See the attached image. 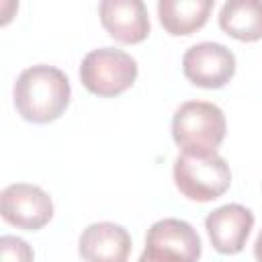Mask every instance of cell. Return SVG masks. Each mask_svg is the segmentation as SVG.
Wrapping results in <instances>:
<instances>
[{"instance_id": "cell-10", "label": "cell", "mask_w": 262, "mask_h": 262, "mask_svg": "<svg viewBox=\"0 0 262 262\" xmlns=\"http://www.w3.org/2000/svg\"><path fill=\"white\" fill-rule=\"evenodd\" d=\"M131 246V235L123 225L98 221L80 233L78 254L84 262H127Z\"/></svg>"}, {"instance_id": "cell-11", "label": "cell", "mask_w": 262, "mask_h": 262, "mask_svg": "<svg viewBox=\"0 0 262 262\" xmlns=\"http://www.w3.org/2000/svg\"><path fill=\"white\" fill-rule=\"evenodd\" d=\"M213 10V0H160L158 18L166 33L186 37L201 31Z\"/></svg>"}, {"instance_id": "cell-1", "label": "cell", "mask_w": 262, "mask_h": 262, "mask_svg": "<svg viewBox=\"0 0 262 262\" xmlns=\"http://www.w3.org/2000/svg\"><path fill=\"white\" fill-rule=\"evenodd\" d=\"M72 86L68 76L47 63H37L23 70L12 88L16 113L37 125L57 121L70 106Z\"/></svg>"}, {"instance_id": "cell-13", "label": "cell", "mask_w": 262, "mask_h": 262, "mask_svg": "<svg viewBox=\"0 0 262 262\" xmlns=\"http://www.w3.org/2000/svg\"><path fill=\"white\" fill-rule=\"evenodd\" d=\"M0 256H2V262H33L35 258L29 242L16 235L0 237Z\"/></svg>"}, {"instance_id": "cell-6", "label": "cell", "mask_w": 262, "mask_h": 262, "mask_svg": "<svg viewBox=\"0 0 262 262\" xmlns=\"http://www.w3.org/2000/svg\"><path fill=\"white\" fill-rule=\"evenodd\" d=\"M0 215L16 229L39 231L53 217V201L37 184L12 182L0 194Z\"/></svg>"}, {"instance_id": "cell-4", "label": "cell", "mask_w": 262, "mask_h": 262, "mask_svg": "<svg viewBox=\"0 0 262 262\" xmlns=\"http://www.w3.org/2000/svg\"><path fill=\"white\" fill-rule=\"evenodd\" d=\"M137 80V61L117 47H98L84 55L80 63L82 86L100 96L113 98L129 90Z\"/></svg>"}, {"instance_id": "cell-7", "label": "cell", "mask_w": 262, "mask_h": 262, "mask_svg": "<svg viewBox=\"0 0 262 262\" xmlns=\"http://www.w3.org/2000/svg\"><path fill=\"white\" fill-rule=\"evenodd\" d=\"M182 72L192 86L217 90L229 84V80L233 78L235 55L223 43L203 41L184 51Z\"/></svg>"}, {"instance_id": "cell-2", "label": "cell", "mask_w": 262, "mask_h": 262, "mask_svg": "<svg viewBox=\"0 0 262 262\" xmlns=\"http://www.w3.org/2000/svg\"><path fill=\"white\" fill-rule=\"evenodd\" d=\"M227 133L223 111L207 100H186L172 117V139L186 151L196 156L217 154Z\"/></svg>"}, {"instance_id": "cell-12", "label": "cell", "mask_w": 262, "mask_h": 262, "mask_svg": "<svg viewBox=\"0 0 262 262\" xmlns=\"http://www.w3.org/2000/svg\"><path fill=\"white\" fill-rule=\"evenodd\" d=\"M219 27L225 35L254 43L262 39V0H227L219 10Z\"/></svg>"}, {"instance_id": "cell-8", "label": "cell", "mask_w": 262, "mask_h": 262, "mask_svg": "<svg viewBox=\"0 0 262 262\" xmlns=\"http://www.w3.org/2000/svg\"><path fill=\"white\" fill-rule=\"evenodd\" d=\"M252 227H254V213L239 203L221 205L205 217V229L209 242L213 250L223 256L239 254L246 248Z\"/></svg>"}, {"instance_id": "cell-14", "label": "cell", "mask_w": 262, "mask_h": 262, "mask_svg": "<svg viewBox=\"0 0 262 262\" xmlns=\"http://www.w3.org/2000/svg\"><path fill=\"white\" fill-rule=\"evenodd\" d=\"M254 258H256V262H262V231L258 233V237L254 242Z\"/></svg>"}, {"instance_id": "cell-9", "label": "cell", "mask_w": 262, "mask_h": 262, "mask_svg": "<svg viewBox=\"0 0 262 262\" xmlns=\"http://www.w3.org/2000/svg\"><path fill=\"white\" fill-rule=\"evenodd\" d=\"M98 16L104 31L125 45L145 41L151 31L147 6L141 0H102L98 4Z\"/></svg>"}, {"instance_id": "cell-5", "label": "cell", "mask_w": 262, "mask_h": 262, "mask_svg": "<svg viewBox=\"0 0 262 262\" xmlns=\"http://www.w3.org/2000/svg\"><path fill=\"white\" fill-rule=\"evenodd\" d=\"M201 252V237L188 221L164 217L147 229L137 262H199Z\"/></svg>"}, {"instance_id": "cell-3", "label": "cell", "mask_w": 262, "mask_h": 262, "mask_svg": "<svg viewBox=\"0 0 262 262\" xmlns=\"http://www.w3.org/2000/svg\"><path fill=\"white\" fill-rule=\"evenodd\" d=\"M174 184L182 196L196 203L219 199L231 186V170L223 156H196L180 151L174 160Z\"/></svg>"}]
</instances>
